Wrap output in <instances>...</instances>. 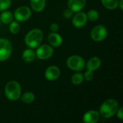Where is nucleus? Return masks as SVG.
<instances>
[{"instance_id":"f257e3e1","label":"nucleus","mask_w":123,"mask_h":123,"mask_svg":"<svg viewBox=\"0 0 123 123\" xmlns=\"http://www.w3.org/2000/svg\"><path fill=\"white\" fill-rule=\"evenodd\" d=\"M119 108V104L115 99L105 100L99 108V115L104 118H111L113 117Z\"/></svg>"},{"instance_id":"f03ea898","label":"nucleus","mask_w":123,"mask_h":123,"mask_svg":"<svg viewBox=\"0 0 123 123\" xmlns=\"http://www.w3.org/2000/svg\"><path fill=\"white\" fill-rule=\"evenodd\" d=\"M43 40V33L40 29L34 28L30 30L25 37V43L30 48H36Z\"/></svg>"},{"instance_id":"7ed1b4c3","label":"nucleus","mask_w":123,"mask_h":123,"mask_svg":"<svg viewBox=\"0 0 123 123\" xmlns=\"http://www.w3.org/2000/svg\"><path fill=\"white\" fill-rule=\"evenodd\" d=\"M6 97L11 101L17 100L21 96V86L16 81H9L4 88Z\"/></svg>"},{"instance_id":"20e7f679","label":"nucleus","mask_w":123,"mask_h":123,"mask_svg":"<svg viewBox=\"0 0 123 123\" xmlns=\"http://www.w3.org/2000/svg\"><path fill=\"white\" fill-rule=\"evenodd\" d=\"M67 66L72 71H81L85 68V61L83 57L77 55H71L66 61Z\"/></svg>"},{"instance_id":"39448f33","label":"nucleus","mask_w":123,"mask_h":123,"mask_svg":"<svg viewBox=\"0 0 123 123\" xmlns=\"http://www.w3.org/2000/svg\"><path fill=\"white\" fill-rule=\"evenodd\" d=\"M108 35L107 28L103 25H96L91 30V37L96 42L103 41Z\"/></svg>"},{"instance_id":"423d86ee","label":"nucleus","mask_w":123,"mask_h":123,"mask_svg":"<svg viewBox=\"0 0 123 123\" xmlns=\"http://www.w3.org/2000/svg\"><path fill=\"white\" fill-rule=\"evenodd\" d=\"M12 53L11 42L6 38H0V61L8 59Z\"/></svg>"},{"instance_id":"0eeeda50","label":"nucleus","mask_w":123,"mask_h":123,"mask_svg":"<svg viewBox=\"0 0 123 123\" xmlns=\"http://www.w3.org/2000/svg\"><path fill=\"white\" fill-rule=\"evenodd\" d=\"M54 53L53 47L48 44L39 45L35 52L36 57L40 60H46L50 58Z\"/></svg>"},{"instance_id":"6e6552de","label":"nucleus","mask_w":123,"mask_h":123,"mask_svg":"<svg viewBox=\"0 0 123 123\" xmlns=\"http://www.w3.org/2000/svg\"><path fill=\"white\" fill-rule=\"evenodd\" d=\"M31 14V10L28 6H21L16 9L13 15L17 22H25L30 18Z\"/></svg>"},{"instance_id":"1a4fd4ad","label":"nucleus","mask_w":123,"mask_h":123,"mask_svg":"<svg viewBox=\"0 0 123 123\" xmlns=\"http://www.w3.org/2000/svg\"><path fill=\"white\" fill-rule=\"evenodd\" d=\"M76 14L73 17L72 23L75 27L81 28L84 27L88 21L86 14L84 12H76Z\"/></svg>"},{"instance_id":"9d476101","label":"nucleus","mask_w":123,"mask_h":123,"mask_svg":"<svg viewBox=\"0 0 123 123\" xmlns=\"http://www.w3.org/2000/svg\"><path fill=\"white\" fill-rule=\"evenodd\" d=\"M60 75L61 70L56 66H50L45 71V77L48 81H55L60 77Z\"/></svg>"},{"instance_id":"9b49d317","label":"nucleus","mask_w":123,"mask_h":123,"mask_svg":"<svg viewBox=\"0 0 123 123\" xmlns=\"http://www.w3.org/2000/svg\"><path fill=\"white\" fill-rule=\"evenodd\" d=\"M99 112L97 110H89L83 116L84 123H97L99 120Z\"/></svg>"},{"instance_id":"f8f14e48","label":"nucleus","mask_w":123,"mask_h":123,"mask_svg":"<svg viewBox=\"0 0 123 123\" xmlns=\"http://www.w3.org/2000/svg\"><path fill=\"white\" fill-rule=\"evenodd\" d=\"M48 40L49 44L52 47L55 48L60 47L63 43V38L61 35L56 32H52L51 33H50L48 37Z\"/></svg>"},{"instance_id":"ddd939ff","label":"nucleus","mask_w":123,"mask_h":123,"mask_svg":"<svg viewBox=\"0 0 123 123\" xmlns=\"http://www.w3.org/2000/svg\"><path fill=\"white\" fill-rule=\"evenodd\" d=\"M86 0H68V6L73 12H78L85 6Z\"/></svg>"},{"instance_id":"4468645a","label":"nucleus","mask_w":123,"mask_h":123,"mask_svg":"<svg viewBox=\"0 0 123 123\" xmlns=\"http://www.w3.org/2000/svg\"><path fill=\"white\" fill-rule=\"evenodd\" d=\"M102 65V61L99 57L94 56L91 58L86 64L85 65V67L87 68V70L92 71H95L97 70Z\"/></svg>"},{"instance_id":"2eb2a0df","label":"nucleus","mask_w":123,"mask_h":123,"mask_svg":"<svg viewBox=\"0 0 123 123\" xmlns=\"http://www.w3.org/2000/svg\"><path fill=\"white\" fill-rule=\"evenodd\" d=\"M46 0H30L31 8L37 12H42L45 7Z\"/></svg>"},{"instance_id":"dca6fc26","label":"nucleus","mask_w":123,"mask_h":123,"mask_svg":"<svg viewBox=\"0 0 123 123\" xmlns=\"http://www.w3.org/2000/svg\"><path fill=\"white\" fill-rule=\"evenodd\" d=\"M22 57V59H23V61L25 62H26V63H31L36 58L35 52L32 48H29L27 49H25L23 51Z\"/></svg>"},{"instance_id":"f3484780","label":"nucleus","mask_w":123,"mask_h":123,"mask_svg":"<svg viewBox=\"0 0 123 123\" xmlns=\"http://www.w3.org/2000/svg\"><path fill=\"white\" fill-rule=\"evenodd\" d=\"M13 18H14L13 14L10 11H8L7 9L5 11H3V12L1 13L0 16L1 22H2L4 24H6V25L9 24L12 21H13Z\"/></svg>"},{"instance_id":"a211bd4d","label":"nucleus","mask_w":123,"mask_h":123,"mask_svg":"<svg viewBox=\"0 0 123 123\" xmlns=\"http://www.w3.org/2000/svg\"><path fill=\"white\" fill-rule=\"evenodd\" d=\"M103 6L110 10H114L118 7L119 0H102Z\"/></svg>"},{"instance_id":"6ab92c4d","label":"nucleus","mask_w":123,"mask_h":123,"mask_svg":"<svg viewBox=\"0 0 123 123\" xmlns=\"http://www.w3.org/2000/svg\"><path fill=\"white\" fill-rule=\"evenodd\" d=\"M21 97V101L25 104H31L35 100V94L31 92H27L24 93Z\"/></svg>"},{"instance_id":"aec40b11","label":"nucleus","mask_w":123,"mask_h":123,"mask_svg":"<svg viewBox=\"0 0 123 123\" xmlns=\"http://www.w3.org/2000/svg\"><path fill=\"white\" fill-rule=\"evenodd\" d=\"M71 83L74 85H80L83 83L84 78V74L80 73V72H76L72 76H71Z\"/></svg>"},{"instance_id":"412c9836","label":"nucleus","mask_w":123,"mask_h":123,"mask_svg":"<svg viewBox=\"0 0 123 123\" xmlns=\"http://www.w3.org/2000/svg\"><path fill=\"white\" fill-rule=\"evenodd\" d=\"M9 30L12 34H17L20 31V25L17 21H12L9 23Z\"/></svg>"},{"instance_id":"4be33fe9","label":"nucleus","mask_w":123,"mask_h":123,"mask_svg":"<svg viewBox=\"0 0 123 123\" xmlns=\"http://www.w3.org/2000/svg\"><path fill=\"white\" fill-rule=\"evenodd\" d=\"M86 16H87V19L89 20H90V21H96L97 19H98V18L99 17V12H98L97 10L91 9L87 12Z\"/></svg>"},{"instance_id":"5701e85b","label":"nucleus","mask_w":123,"mask_h":123,"mask_svg":"<svg viewBox=\"0 0 123 123\" xmlns=\"http://www.w3.org/2000/svg\"><path fill=\"white\" fill-rule=\"evenodd\" d=\"M12 0H0V12L6 10L11 6Z\"/></svg>"},{"instance_id":"b1692460","label":"nucleus","mask_w":123,"mask_h":123,"mask_svg":"<svg viewBox=\"0 0 123 123\" xmlns=\"http://www.w3.org/2000/svg\"><path fill=\"white\" fill-rule=\"evenodd\" d=\"M94 71H89V70H87V71L84 73V79H85L86 81H92V80L94 79Z\"/></svg>"},{"instance_id":"393cba45","label":"nucleus","mask_w":123,"mask_h":123,"mask_svg":"<svg viewBox=\"0 0 123 123\" xmlns=\"http://www.w3.org/2000/svg\"><path fill=\"white\" fill-rule=\"evenodd\" d=\"M73 12L70 9H67L63 12V17L66 19H70L73 16Z\"/></svg>"},{"instance_id":"a878e982","label":"nucleus","mask_w":123,"mask_h":123,"mask_svg":"<svg viewBox=\"0 0 123 123\" xmlns=\"http://www.w3.org/2000/svg\"><path fill=\"white\" fill-rule=\"evenodd\" d=\"M117 115V117L120 120H123V107H120L118 108L116 114Z\"/></svg>"},{"instance_id":"bb28decb","label":"nucleus","mask_w":123,"mask_h":123,"mask_svg":"<svg viewBox=\"0 0 123 123\" xmlns=\"http://www.w3.org/2000/svg\"><path fill=\"white\" fill-rule=\"evenodd\" d=\"M50 29L52 32H57L58 30H59V26L57 23L55 22H53L50 25Z\"/></svg>"},{"instance_id":"cd10ccee","label":"nucleus","mask_w":123,"mask_h":123,"mask_svg":"<svg viewBox=\"0 0 123 123\" xmlns=\"http://www.w3.org/2000/svg\"><path fill=\"white\" fill-rule=\"evenodd\" d=\"M123 0H119V3H118V6L120 7V9L121 10H123Z\"/></svg>"},{"instance_id":"c85d7f7f","label":"nucleus","mask_w":123,"mask_h":123,"mask_svg":"<svg viewBox=\"0 0 123 123\" xmlns=\"http://www.w3.org/2000/svg\"><path fill=\"white\" fill-rule=\"evenodd\" d=\"M0 24H1V20H0Z\"/></svg>"}]
</instances>
